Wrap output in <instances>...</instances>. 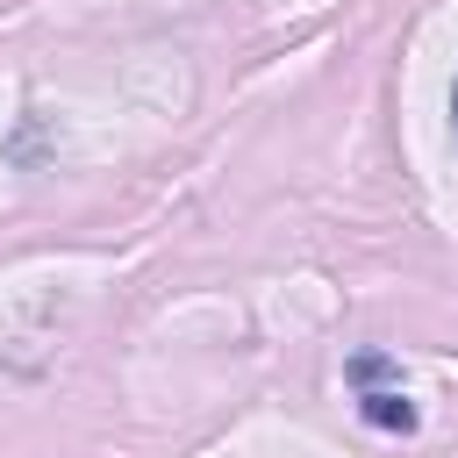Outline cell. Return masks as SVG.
Instances as JSON below:
<instances>
[{
	"label": "cell",
	"mask_w": 458,
	"mask_h": 458,
	"mask_svg": "<svg viewBox=\"0 0 458 458\" xmlns=\"http://www.w3.org/2000/svg\"><path fill=\"white\" fill-rule=\"evenodd\" d=\"M358 415H365L372 429H394V437H408V429H415V408H408L394 386H372V394H358Z\"/></svg>",
	"instance_id": "6da1fadb"
},
{
	"label": "cell",
	"mask_w": 458,
	"mask_h": 458,
	"mask_svg": "<svg viewBox=\"0 0 458 458\" xmlns=\"http://www.w3.org/2000/svg\"><path fill=\"white\" fill-rule=\"evenodd\" d=\"M451 136H458V86H451Z\"/></svg>",
	"instance_id": "7a4b0ae2"
}]
</instances>
